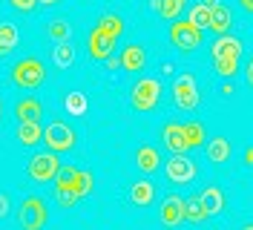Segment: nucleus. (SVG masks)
Here are the masks:
<instances>
[{"label":"nucleus","mask_w":253,"mask_h":230,"mask_svg":"<svg viewBox=\"0 0 253 230\" xmlns=\"http://www.w3.org/2000/svg\"><path fill=\"white\" fill-rule=\"evenodd\" d=\"M43 78H46V66L41 58H20V61L12 66V81H15V87L20 90H38L41 84H43Z\"/></svg>","instance_id":"obj_1"},{"label":"nucleus","mask_w":253,"mask_h":230,"mask_svg":"<svg viewBox=\"0 0 253 230\" xmlns=\"http://www.w3.org/2000/svg\"><path fill=\"white\" fill-rule=\"evenodd\" d=\"M161 101V81L158 78H141L132 84L129 90V104L135 112H150V109L158 107Z\"/></svg>","instance_id":"obj_2"},{"label":"nucleus","mask_w":253,"mask_h":230,"mask_svg":"<svg viewBox=\"0 0 253 230\" xmlns=\"http://www.w3.org/2000/svg\"><path fill=\"white\" fill-rule=\"evenodd\" d=\"M75 141H78V136L66 121H49L43 127V144L49 153H72Z\"/></svg>","instance_id":"obj_3"},{"label":"nucleus","mask_w":253,"mask_h":230,"mask_svg":"<svg viewBox=\"0 0 253 230\" xmlns=\"http://www.w3.org/2000/svg\"><path fill=\"white\" fill-rule=\"evenodd\" d=\"M49 219V207L41 196H26L17 207V225L23 230H43Z\"/></svg>","instance_id":"obj_4"},{"label":"nucleus","mask_w":253,"mask_h":230,"mask_svg":"<svg viewBox=\"0 0 253 230\" xmlns=\"http://www.w3.org/2000/svg\"><path fill=\"white\" fill-rule=\"evenodd\" d=\"M173 101L178 109H184V112H196L199 109V84H196V75L193 72H181V75L173 81Z\"/></svg>","instance_id":"obj_5"},{"label":"nucleus","mask_w":253,"mask_h":230,"mask_svg":"<svg viewBox=\"0 0 253 230\" xmlns=\"http://www.w3.org/2000/svg\"><path fill=\"white\" fill-rule=\"evenodd\" d=\"M61 161H58V153H35L32 155V161H29V167H26V176H29L32 182H38V184H49V182H55V176L61 173Z\"/></svg>","instance_id":"obj_6"},{"label":"nucleus","mask_w":253,"mask_h":230,"mask_svg":"<svg viewBox=\"0 0 253 230\" xmlns=\"http://www.w3.org/2000/svg\"><path fill=\"white\" fill-rule=\"evenodd\" d=\"M170 41L181 52H196L202 46V41H205V29H199L190 20H173L170 23Z\"/></svg>","instance_id":"obj_7"},{"label":"nucleus","mask_w":253,"mask_h":230,"mask_svg":"<svg viewBox=\"0 0 253 230\" xmlns=\"http://www.w3.org/2000/svg\"><path fill=\"white\" fill-rule=\"evenodd\" d=\"M164 176L173 184H190L199 176V167H196V161H193L187 153L173 155V158H167V164H164Z\"/></svg>","instance_id":"obj_8"},{"label":"nucleus","mask_w":253,"mask_h":230,"mask_svg":"<svg viewBox=\"0 0 253 230\" xmlns=\"http://www.w3.org/2000/svg\"><path fill=\"white\" fill-rule=\"evenodd\" d=\"M158 219H161L164 228H178V225L184 222V199L175 196V193L164 196L161 207H158Z\"/></svg>","instance_id":"obj_9"},{"label":"nucleus","mask_w":253,"mask_h":230,"mask_svg":"<svg viewBox=\"0 0 253 230\" xmlns=\"http://www.w3.org/2000/svg\"><path fill=\"white\" fill-rule=\"evenodd\" d=\"M161 141H164V147H167L173 155L190 153L187 136H184V124H175V121L164 124V130H161Z\"/></svg>","instance_id":"obj_10"},{"label":"nucleus","mask_w":253,"mask_h":230,"mask_svg":"<svg viewBox=\"0 0 253 230\" xmlns=\"http://www.w3.org/2000/svg\"><path fill=\"white\" fill-rule=\"evenodd\" d=\"M121 69L124 72H144L147 69V49L141 44H126L121 52Z\"/></svg>","instance_id":"obj_11"},{"label":"nucleus","mask_w":253,"mask_h":230,"mask_svg":"<svg viewBox=\"0 0 253 230\" xmlns=\"http://www.w3.org/2000/svg\"><path fill=\"white\" fill-rule=\"evenodd\" d=\"M86 46H89V58H92V61H107V58L112 55L115 41L107 38L101 29H92V32H89V44H86Z\"/></svg>","instance_id":"obj_12"},{"label":"nucleus","mask_w":253,"mask_h":230,"mask_svg":"<svg viewBox=\"0 0 253 230\" xmlns=\"http://www.w3.org/2000/svg\"><path fill=\"white\" fill-rule=\"evenodd\" d=\"M129 201L135 207H150L156 201V184L150 182V179H138V182L129 187Z\"/></svg>","instance_id":"obj_13"},{"label":"nucleus","mask_w":253,"mask_h":230,"mask_svg":"<svg viewBox=\"0 0 253 230\" xmlns=\"http://www.w3.org/2000/svg\"><path fill=\"white\" fill-rule=\"evenodd\" d=\"M205 153L207 158L213 161V164H224L227 158H230V153H233V147H230V141L224 136H216V138H210L205 144Z\"/></svg>","instance_id":"obj_14"},{"label":"nucleus","mask_w":253,"mask_h":230,"mask_svg":"<svg viewBox=\"0 0 253 230\" xmlns=\"http://www.w3.org/2000/svg\"><path fill=\"white\" fill-rule=\"evenodd\" d=\"M15 115H17V121L20 124H26V121H41V115H43V107H41V101L38 98H20L15 104Z\"/></svg>","instance_id":"obj_15"},{"label":"nucleus","mask_w":253,"mask_h":230,"mask_svg":"<svg viewBox=\"0 0 253 230\" xmlns=\"http://www.w3.org/2000/svg\"><path fill=\"white\" fill-rule=\"evenodd\" d=\"M135 167L141 170V173H156V170L161 167V155H158L156 147L141 144V147L135 150Z\"/></svg>","instance_id":"obj_16"},{"label":"nucleus","mask_w":253,"mask_h":230,"mask_svg":"<svg viewBox=\"0 0 253 230\" xmlns=\"http://www.w3.org/2000/svg\"><path fill=\"white\" fill-rule=\"evenodd\" d=\"M43 141V127L41 121H26L17 127V144L20 147H38Z\"/></svg>","instance_id":"obj_17"},{"label":"nucleus","mask_w":253,"mask_h":230,"mask_svg":"<svg viewBox=\"0 0 253 230\" xmlns=\"http://www.w3.org/2000/svg\"><path fill=\"white\" fill-rule=\"evenodd\" d=\"M233 26V15H230V9L227 6H213L210 9V32H216V35H227Z\"/></svg>","instance_id":"obj_18"},{"label":"nucleus","mask_w":253,"mask_h":230,"mask_svg":"<svg viewBox=\"0 0 253 230\" xmlns=\"http://www.w3.org/2000/svg\"><path fill=\"white\" fill-rule=\"evenodd\" d=\"M199 199H202V204H205L207 216H219L221 210H224V193H221L219 187H213V184L199 193Z\"/></svg>","instance_id":"obj_19"},{"label":"nucleus","mask_w":253,"mask_h":230,"mask_svg":"<svg viewBox=\"0 0 253 230\" xmlns=\"http://www.w3.org/2000/svg\"><path fill=\"white\" fill-rule=\"evenodd\" d=\"M210 52H213V58H219V55H242L245 44L239 38H233V35H219L216 44L210 46Z\"/></svg>","instance_id":"obj_20"},{"label":"nucleus","mask_w":253,"mask_h":230,"mask_svg":"<svg viewBox=\"0 0 253 230\" xmlns=\"http://www.w3.org/2000/svg\"><path fill=\"white\" fill-rule=\"evenodd\" d=\"M95 29H101L107 38H112V41H118L121 35H124V17L121 15H112V12H107V15H101V20L95 23Z\"/></svg>","instance_id":"obj_21"},{"label":"nucleus","mask_w":253,"mask_h":230,"mask_svg":"<svg viewBox=\"0 0 253 230\" xmlns=\"http://www.w3.org/2000/svg\"><path fill=\"white\" fill-rule=\"evenodd\" d=\"M17 49V26L12 20H3L0 23V58L12 55Z\"/></svg>","instance_id":"obj_22"},{"label":"nucleus","mask_w":253,"mask_h":230,"mask_svg":"<svg viewBox=\"0 0 253 230\" xmlns=\"http://www.w3.org/2000/svg\"><path fill=\"white\" fill-rule=\"evenodd\" d=\"M184 9V0H153V12L164 20H178Z\"/></svg>","instance_id":"obj_23"},{"label":"nucleus","mask_w":253,"mask_h":230,"mask_svg":"<svg viewBox=\"0 0 253 230\" xmlns=\"http://www.w3.org/2000/svg\"><path fill=\"white\" fill-rule=\"evenodd\" d=\"M205 219H207V210H205V204H202V199H199V196H190V199L184 201V222L202 225Z\"/></svg>","instance_id":"obj_24"},{"label":"nucleus","mask_w":253,"mask_h":230,"mask_svg":"<svg viewBox=\"0 0 253 230\" xmlns=\"http://www.w3.org/2000/svg\"><path fill=\"white\" fill-rule=\"evenodd\" d=\"M239 61H242V55H219V58H213V63H216V72H219L221 78H236Z\"/></svg>","instance_id":"obj_25"},{"label":"nucleus","mask_w":253,"mask_h":230,"mask_svg":"<svg viewBox=\"0 0 253 230\" xmlns=\"http://www.w3.org/2000/svg\"><path fill=\"white\" fill-rule=\"evenodd\" d=\"M95 187V176L89 173V170H78V176H75V182H72V190L69 193H75V196H89Z\"/></svg>","instance_id":"obj_26"},{"label":"nucleus","mask_w":253,"mask_h":230,"mask_svg":"<svg viewBox=\"0 0 253 230\" xmlns=\"http://www.w3.org/2000/svg\"><path fill=\"white\" fill-rule=\"evenodd\" d=\"M52 61H55V66H61V69L72 66V63H75V46L69 44V41L58 44V46H55V55H52Z\"/></svg>","instance_id":"obj_27"},{"label":"nucleus","mask_w":253,"mask_h":230,"mask_svg":"<svg viewBox=\"0 0 253 230\" xmlns=\"http://www.w3.org/2000/svg\"><path fill=\"white\" fill-rule=\"evenodd\" d=\"M184 136H187L190 150H196V147H205V144H207L205 127H202L199 121H187V124H184Z\"/></svg>","instance_id":"obj_28"},{"label":"nucleus","mask_w":253,"mask_h":230,"mask_svg":"<svg viewBox=\"0 0 253 230\" xmlns=\"http://www.w3.org/2000/svg\"><path fill=\"white\" fill-rule=\"evenodd\" d=\"M63 107H66L69 115H84L89 104H86V95H84V92H69V95L63 98Z\"/></svg>","instance_id":"obj_29"},{"label":"nucleus","mask_w":253,"mask_h":230,"mask_svg":"<svg viewBox=\"0 0 253 230\" xmlns=\"http://www.w3.org/2000/svg\"><path fill=\"white\" fill-rule=\"evenodd\" d=\"M69 35H72V26H69L63 17H58V20H52V23H49V38H52L55 44L69 41Z\"/></svg>","instance_id":"obj_30"},{"label":"nucleus","mask_w":253,"mask_h":230,"mask_svg":"<svg viewBox=\"0 0 253 230\" xmlns=\"http://www.w3.org/2000/svg\"><path fill=\"white\" fill-rule=\"evenodd\" d=\"M187 20H190V23H196L199 29H210V9H207V6H202V3H196V6L190 9Z\"/></svg>","instance_id":"obj_31"},{"label":"nucleus","mask_w":253,"mask_h":230,"mask_svg":"<svg viewBox=\"0 0 253 230\" xmlns=\"http://www.w3.org/2000/svg\"><path fill=\"white\" fill-rule=\"evenodd\" d=\"M55 199H58V204H61V207H75V204L81 201V196L69 193V190H55Z\"/></svg>","instance_id":"obj_32"},{"label":"nucleus","mask_w":253,"mask_h":230,"mask_svg":"<svg viewBox=\"0 0 253 230\" xmlns=\"http://www.w3.org/2000/svg\"><path fill=\"white\" fill-rule=\"evenodd\" d=\"M12 6H15L17 12H23V15H29V12H35V6H38V0H9Z\"/></svg>","instance_id":"obj_33"},{"label":"nucleus","mask_w":253,"mask_h":230,"mask_svg":"<svg viewBox=\"0 0 253 230\" xmlns=\"http://www.w3.org/2000/svg\"><path fill=\"white\" fill-rule=\"evenodd\" d=\"M9 213H12V196L0 190V219H6Z\"/></svg>","instance_id":"obj_34"},{"label":"nucleus","mask_w":253,"mask_h":230,"mask_svg":"<svg viewBox=\"0 0 253 230\" xmlns=\"http://www.w3.org/2000/svg\"><path fill=\"white\" fill-rule=\"evenodd\" d=\"M219 92H221V98H230V95L236 92V84H233L230 78H224V81H221V87H219Z\"/></svg>","instance_id":"obj_35"},{"label":"nucleus","mask_w":253,"mask_h":230,"mask_svg":"<svg viewBox=\"0 0 253 230\" xmlns=\"http://www.w3.org/2000/svg\"><path fill=\"white\" fill-rule=\"evenodd\" d=\"M245 75H248V84L253 87V58H248V66H245Z\"/></svg>","instance_id":"obj_36"},{"label":"nucleus","mask_w":253,"mask_h":230,"mask_svg":"<svg viewBox=\"0 0 253 230\" xmlns=\"http://www.w3.org/2000/svg\"><path fill=\"white\" fill-rule=\"evenodd\" d=\"M104 63H107V69H118V66H121V58H112V55H110Z\"/></svg>","instance_id":"obj_37"},{"label":"nucleus","mask_w":253,"mask_h":230,"mask_svg":"<svg viewBox=\"0 0 253 230\" xmlns=\"http://www.w3.org/2000/svg\"><path fill=\"white\" fill-rule=\"evenodd\" d=\"M239 6H242L248 15H253V0H239Z\"/></svg>","instance_id":"obj_38"},{"label":"nucleus","mask_w":253,"mask_h":230,"mask_svg":"<svg viewBox=\"0 0 253 230\" xmlns=\"http://www.w3.org/2000/svg\"><path fill=\"white\" fill-rule=\"evenodd\" d=\"M245 164H248V167H253V147H248V150H245Z\"/></svg>","instance_id":"obj_39"},{"label":"nucleus","mask_w":253,"mask_h":230,"mask_svg":"<svg viewBox=\"0 0 253 230\" xmlns=\"http://www.w3.org/2000/svg\"><path fill=\"white\" fill-rule=\"evenodd\" d=\"M161 72H164V75H170V72H173V63L164 61V63H161Z\"/></svg>","instance_id":"obj_40"},{"label":"nucleus","mask_w":253,"mask_h":230,"mask_svg":"<svg viewBox=\"0 0 253 230\" xmlns=\"http://www.w3.org/2000/svg\"><path fill=\"white\" fill-rule=\"evenodd\" d=\"M202 6H207V9H213V6H219V0H199Z\"/></svg>","instance_id":"obj_41"},{"label":"nucleus","mask_w":253,"mask_h":230,"mask_svg":"<svg viewBox=\"0 0 253 230\" xmlns=\"http://www.w3.org/2000/svg\"><path fill=\"white\" fill-rule=\"evenodd\" d=\"M38 3H43V6H55V3H61V0H38Z\"/></svg>","instance_id":"obj_42"},{"label":"nucleus","mask_w":253,"mask_h":230,"mask_svg":"<svg viewBox=\"0 0 253 230\" xmlns=\"http://www.w3.org/2000/svg\"><path fill=\"white\" fill-rule=\"evenodd\" d=\"M239 230H253V222H245V225H242Z\"/></svg>","instance_id":"obj_43"},{"label":"nucleus","mask_w":253,"mask_h":230,"mask_svg":"<svg viewBox=\"0 0 253 230\" xmlns=\"http://www.w3.org/2000/svg\"><path fill=\"white\" fill-rule=\"evenodd\" d=\"M0 115H3V104H0Z\"/></svg>","instance_id":"obj_44"}]
</instances>
